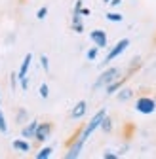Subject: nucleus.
<instances>
[{
  "label": "nucleus",
  "mask_w": 156,
  "mask_h": 159,
  "mask_svg": "<svg viewBox=\"0 0 156 159\" xmlns=\"http://www.w3.org/2000/svg\"><path fill=\"white\" fill-rule=\"evenodd\" d=\"M31 63H32V53H27L25 59H23V63H21V66H19V72H17V80H19V85H21L23 91L29 89V78H27V74H29Z\"/></svg>",
  "instance_id": "1"
},
{
  "label": "nucleus",
  "mask_w": 156,
  "mask_h": 159,
  "mask_svg": "<svg viewBox=\"0 0 156 159\" xmlns=\"http://www.w3.org/2000/svg\"><path fill=\"white\" fill-rule=\"evenodd\" d=\"M118 76H120V68H116V66H112V68H107L99 78H97V82L93 84V89H99V87H105L107 84H110V82H114V80H118Z\"/></svg>",
  "instance_id": "2"
},
{
  "label": "nucleus",
  "mask_w": 156,
  "mask_h": 159,
  "mask_svg": "<svg viewBox=\"0 0 156 159\" xmlns=\"http://www.w3.org/2000/svg\"><path fill=\"white\" fill-rule=\"evenodd\" d=\"M135 110H137L139 114L149 116V114H152L156 110V101L150 98V97H141V98L135 101Z\"/></svg>",
  "instance_id": "3"
},
{
  "label": "nucleus",
  "mask_w": 156,
  "mask_h": 159,
  "mask_svg": "<svg viewBox=\"0 0 156 159\" xmlns=\"http://www.w3.org/2000/svg\"><path fill=\"white\" fill-rule=\"evenodd\" d=\"M105 116H107V110H105V108H101L99 112H97V114L90 119V123L86 125V129L82 131V134H84L86 138H90V134H91L97 127H101V121H103V117H105Z\"/></svg>",
  "instance_id": "4"
},
{
  "label": "nucleus",
  "mask_w": 156,
  "mask_h": 159,
  "mask_svg": "<svg viewBox=\"0 0 156 159\" xmlns=\"http://www.w3.org/2000/svg\"><path fill=\"white\" fill-rule=\"evenodd\" d=\"M128 46H129V40H128V38H122L120 42H118V44H116V46L107 53V57H105V65H109L110 61H114L116 57H120V55L128 49Z\"/></svg>",
  "instance_id": "5"
},
{
  "label": "nucleus",
  "mask_w": 156,
  "mask_h": 159,
  "mask_svg": "<svg viewBox=\"0 0 156 159\" xmlns=\"http://www.w3.org/2000/svg\"><path fill=\"white\" fill-rule=\"evenodd\" d=\"M86 140H88V138H86L84 134H80V136L76 138V142H74V144L69 148V152L65 153V157H67V159H76L78 155H80V152H82V148H84Z\"/></svg>",
  "instance_id": "6"
},
{
  "label": "nucleus",
  "mask_w": 156,
  "mask_h": 159,
  "mask_svg": "<svg viewBox=\"0 0 156 159\" xmlns=\"http://www.w3.org/2000/svg\"><path fill=\"white\" fill-rule=\"evenodd\" d=\"M50 133H51V123H38L34 131V138L38 142H44L50 138Z\"/></svg>",
  "instance_id": "7"
},
{
  "label": "nucleus",
  "mask_w": 156,
  "mask_h": 159,
  "mask_svg": "<svg viewBox=\"0 0 156 159\" xmlns=\"http://www.w3.org/2000/svg\"><path fill=\"white\" fill-rule=\"evenodd\" d=\"M90 40L97 46V48H105L107 46V32L105 30H101V29H95V30H91L90 32Z\"/></svg>",
  "instance_id": "8"
},
{
  "label": "nucleus",
  "mask_w": 156,
  "mask_h": 159,
  "mask_svg": "<svg viewBox=\"0 0 156 159\" xmlns=\"http://www.w3.org/2000/svg\"><path fill=\"white\" fill-rule=\"evenodd\" d=\"M72 29H74V32H78V34L84 32V23H82L80 10H74V11H72Z\"/></svg>",
  "instance_id": "9"
},
{
  "label": "nucleus",
  "mask_w": 156,
  "mask_h": 159,
  "mask_svg": "<svg viewBox=\"0 0 156 159\" xmlns=\"http://www.w3.org/2000/svg\"><path fill=\"white\" fill-rule=\"evenodd\" d=\"M86 110H88V104H86V101L76 102V106H74V108H72V112H71V117H72V119H80V117H84Z\"/></svg>",
  "instance_id": "10"
},
{
  "label": "nucleus",
  "mask_w": 156,
  "mask_h": 159,
  "mask_svg": "<svg viewBox=\"0 0 156 159\" xmlns=\"http://www.w3.org/2000/svg\"><path fill=\"white\" fill-rule=\"evenodd\" d=\"M13 150L15 152H19V153H27V152H31V144L25 140V138H17V140H13Z\"/></svg>",
  "instance_id": "11"
},
{
  "label": "nucleus",
  "mask_w": 156,
  "mask_h": 159,
  "mask_svg": "<svg viewBox=\"0 0 156 159\" xmlns=\"http://www.w3.org/2000/svg\"><path fill=\"white\" fill-rule=\"evenodd\" d=\"M36 125H38V121L36 119H32V121H29V125H25L23 129H21V136L23 138H34V131H36Z\"/></svg>",
  "instance_id": "12"
},
{
  "label": "nucleus",
  "mask_w": 156,
  "mask_h": 159,
  "mask_svg": "<svg viewBox=\"0 0 156 159\" xmlns=\"http://www.w3.org/2000/svg\"><path fill=\"white\" fill-rule=\"evenodd\" d=\"M122 84H124V80H114V82L107 84V85H105V87H107V95H114L116 91L122 87Z\"/></svg>",
  "instance_id": "13"
},
{
  "label": "nucleus",
  "mask_w": 156,
  "mask_h": 159,
  "mask_svg": "<svg viewBox=\"0 0 156 159\" xmlns=\"http://www.w3.org/2000/svg\"><path fill=\"white\" fill-rule=\"evenodd\" d=\"M105 17H107V21H110V23H120L122 19H124V15L118 13V11H109Z\"/></svg>",
  "instance_id": "14"
},
{
  "label": "nucleus",
  "mask_w": 156,
  "mask_h": 159,
  "mask_svg": "<svg viewBox=\"0 0 156 159\" xmlns=\"http://www.w3.org/2000/svg\"><path fill=\"white\" fill-rule=\"evenodd\" d=\"M51 153H53V148L46 146V148H42L40 152L36 153V159H48V157H51Z\"/></svg>",
  "instance_id": "15"
},
{
  "label": "nucleus",
  "mask_w": 156,
  "mask_h": 159,
  "mask_svg": "<svg viewBox=\"0 0 156 159\" xmlns=\"http://www.w3.org/2000/svg\"><path fill=\"white\" fill-rule=\"evenodd\" d=\"M131 97H133V91H131V89H120L118 101H120V102H126V101H129Z\"/></svg>",
  "instance_id": "16"
},
{
  "label": "nucleus",
  "mask_w": 156,
  "mask_h": 159,
  "mask_svg": "<svg viewBox=\"0 0 156 159\" xmlns=\"http://www.w3.org/2000/svg\"><path fill=\"white\" fill-rule=\"evenodd\" d=\"M0 133H2V134L8 133V121H6V116H4L2 108H0Z\"/></svg>",
  "instance_id": "17"
},
{
  "label": "nucleus",
  "mask_w": 156,
  "mask_h": 159,
  "mask_svg": "<svg viewBox=\"0 0 156 159\" xmlns=\"http://www.w3.org/2000/svg\"><path fill=\"white\" fill-rule=\"evenodd\" d=\"M101 129L105 131V133H110V129H112V119L110 117H103V121H101Z\"/></svg>",
  "instance_id": "18"
},
{
  "label": "nucleus",
  "mask_w": 156,
  "mask_h": 159,
  "mask_svg": "<svg viewBox=\"0 0 156 159\" xmlns=\"http://www.w3.org/2000/svg\"><path fill=\"white\" fill-rule=\"evenodd\" d=\"M97 51H99V48H97V46H93L91 49H88V53H86L88 61H95V59H97Z\"/></svg>",
  "instance_id": "19"
},
{
  "label": "nucleus",
  "mask_w": 156,
  "mask_h": 159,
  "mask_svg": "<svg viewBox=\"0 0 156 159\" xmlns=\"http://www.w3.org/2000/svg\"><path fill=\"white\" fill-rule=\"evenodd\" d=\"M40 65H42L44 72H50V59H48V55H40Z\"/></svg>",
  "instance_id": "20"
},
{
  "label": "nucleus",
  "mask_w": 156,
  "mask_h": 159,
  "mask_svg": "<svg viewBox=\"0 0 156 159\" xmlns=\"http://www.w3.org/2000/svg\"><path fill=\"white\" fill-rule=\"evenodd\" d=\"M38 93H40L42 98H48V97H50V87H48V84H42L40 89H38Z\"/></svg>",
  "instance_id": "21"
},
{
  "label": "nucleus",
  "mask_w": 156,
  "mask_h": 159,
  "mask_svg": "<svg viewBox=\"0 0 156 159\" xmlns=\"http://www.w3.org/2000/svg\"><path fill=\"white\" fill-rule=\"evenodd\" d=\"M46 15H48V6H42L40 10L36 11V19H40V21H42V19H46Z\"/></svg>",
  "instance_id": "22"
},
{
  "label": "nucleus",
  "mask_w": 156,
  "mask_h": 159,
  "mask_svg": "<svg viewBox=\"0 0 156 159\" xmlns=\"http://www.w3.org/2000/svg\"><path fill=\"white\" fill-rule=\"evenodd\" d=\"M118 157V153H112V152H105L103 153V159H116Z\"/></svg>",
  "instance_id": "23"
},
{
  "label": "nucleus",
  "mask_w": 156,
  "mask_h": 159,
  "mask_svg": "<svg viewBox=\"0 0 156 159\" xmlns=\"http://www.w3.org/2000/svg\"><path fill=\"white\" fill-rule=\"evenodd\" d=\"M90 13H91V11H90V8H80V15H82V17H88Z\"/></svg>",
  "instance_id": "24"
},
{
  "label": "nucleus",
  "mask_w": 156,
  "mask_h": 159,
  "mask_svg": "<svg viewBox=\"0 0 156 159\" xmlns=\"http://www.w3.org/2000/svg\"><path fill=\"white\" fill-rule=\"evenodd\" d=\"M15 85H17V74H12V87L15 89Z\"/></svg>",
  "instance_id": "25"
},
{
  "label": "nucleus",
  "mask_w": 156,
  "mask_h": 159,
  "mask_svg": "<svg viewBox=\"0 0 156 159\" xmlns=\"http://www.w3.org/2000/svg\"><path fill=\"white\" fill-rule=\"evenodd\" d=\"M25 116H27L25 110H19V112H17V119H21V117H25Z\"/></svg>",
  "instance_id": "26"
},
{
  "label": "nucleus",
  "mask_w": 156,
  "mask_h": 159,
  "mask_svg": "<svg viewBox=\"0 0 156 159\" xmlns=\"http://www.w3.org/2000/svg\"><path fill=\"white\" fill-rule=\"evenodd\" d=\"M109 4H110V6H118V4H122V0H110Z\"/></svg>",
  "instance_id": "27"
},
{
  "label": "nucleus",
  "mask_w": 156,
  "mask_h": 159,
  "mask_svg": "<svg viewBox=\"0 0 156 159\" xmlns=\"http://www.w3.org/2000/svg\"><path fill=\"white\" fill-rule=\"evenodd\" d=\"M103 2H105V4H109V2H110V0H103Z\"/></svg>",
  "instance_id": "28"
}]
</instances>
